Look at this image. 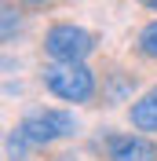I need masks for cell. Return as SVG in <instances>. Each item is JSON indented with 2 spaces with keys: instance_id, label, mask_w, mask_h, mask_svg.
<instances>
[{
  "instance_id": "6da1fadb",
  "label": "cell",
  "mask_w": 157,
  "mask_h": 161,
  "mask_svg": "<svg viewBox=\"0 0 157 161\" xmlns=\"http://www.w3.org/2000/svg\"><path fill=\"white\" fill-rule=\"evenodd\" d=\"M40 80L62 103H91L99 92L95 70H88L84 62H48L40 70Z\"/></svg>"
},
{
  "instance_id": "7a4b0ae2",
  "label": "cell",
  "mask_w": 157,
  "mask_h": 161,
  "mask_svg": "<svg viewBox=\"0 0 157 161\" xmlns=\"http://www.w3.org/2000/svg\"><path fill=\"white\" fill-rule=\"evenodd\" d=\"M99 37L84 26H73V22H55L44 33V51H48L51 62H84L95 51Z\"/></svg>"
},
{
  "instance_id": "3957f363",
  "label": "cell",
  "mask_w": 157,
  "mask_h": 161,
  "mask_svg": "<svg viewBox=\"0 0 157 161\" xmlns=\"http://www.w3.org/2000/svg\"><path fill=\"white\" fill-rule=\"evenodd\" d=\"M33 147H51L55 139H66L77 132V117L66 110H33L15 125Z\"/></svg>"
},
{
  "instance_id": "277c9868",
  "label": "cell",
  "mask_w": 157,
  "mask_h": 161,
  "mask_svg": "<svg viewBox=\"0 0 157 161\" xmlns=\"http://www.w3.org/2000/svg\"><path fill=\"white\" fill-rule=\"evenodd\" d=\"M106 161H157V143L132 132H110L102 139Z\"/></svg>"
},
{
  "instance_id": "5b68a950",
  "label": "cell",
  "mask_w": 157,
  "mask_h": 161,
  "mask_svg": "<svg viewBox=\"0 0 157 161\" xmlns=\"http://www.w3.org/2000/svg\"><path fill=\"white\" fill-rule=\"evenodd\" d=\"M128 121H132V128H139V132H157V84L146 88L132 106H128Z\"/></svg>"
},
{
  "instance_id": "8992f818",
  "label": "cell",
  "mask_w": 157,
  "mask_h": 161,
  "mask_svg": "<svg viewBox=\"0 0 157 161\" xmlns=\"http://www.w3.org/2000/svg\"><path fill=\"white\" fill-rule=\"evenodd\" d=\"M135 51L143 55V59H157V19L146 22V26L139 30V37H135Z\"/></svg>"
},
{
  "instance_id": "52a82bcc",
  "label": "cell",
  "mask_w": 157,
  "mask_h": 161,
  "mask_svg": "<svg viewBox=\"0 0 157 161\" xmlns=\"http://www.w3.org/2000/svg\"><path fill=\"white\" fill-rule=\"evenodd\" d=\"M30 147H33V143L26 139V136H22L19 128H11V132H8V139H4V150H8V161H26Z\"/></svg>"
},
{
  "instance_id": "ba28073f",
  "label": "cell",
  "mask_w": 157,
  "mask_h": 161,
  "mask_svg": "<svg viewBox=\"0 0 157 161\" xmlns=\"http://www.w3.org/2000/svg\"><path fill=\"white\" fill-rule=\"evenodd\" d=\"M19 26H22V15L15 8H11V4H4V40H15V33H19Z\"/></svg>"
},
{
  "instance_id": "9c48e42d",
  "label": "cell",
  "mask_w": 157,
  "mask_h": 161,
  "mask_svg": "<svg viewBox=\"0 0 157 161\" xmlns=\"http://www.w3.org/2000/svg\"><path fill=\"white\" fill-rule=\"evenodd\" d=\"M19 4H26V8H48V4H55V0H19Z\"/></svg>"
},
{
  "instance_id": "30bf717a",
  "label": "cell",
  "mask_w": 157,
  "mask_h": 161,
  "mask_svg": "<svg viewBox=\"0 0 157 161\" xmlns=\"http://www.w3.org/2000/svg\"><path fill=\"white\" fill-rule=\"evenodd\" d=\"M143 8H150V11H157V0H139Z\"/></svg>"
}]
</instances>
